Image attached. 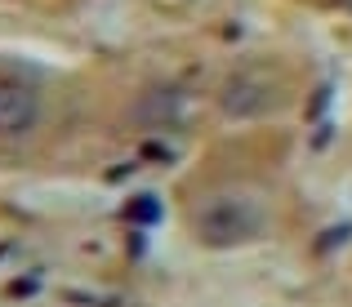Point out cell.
I'll return each instance as SVG.
<instances>
[{
    "label": "cell",
    "instance_id": "obj_1",
    "mask_svg": "<svg viewBox=\"0 0 352 307\" xmlns=\"http://www.w3.org/2000/svg\"><path fill=\"white\" fill-rule=\"evenodd\" d=\"M258 227H263V218H258L254 205L245 201H210L206 209L197 214V236L206 240V245L214 249H232V245H245V240L258 236Z\"/></svg>",
    "mask_w": 352,
    "mask_h": 307
},
{
    "label": "cell",
    "instance_id": "obj_2",
    "mask_svg": "<svg viewBox=\"0 0 352 307\" xmlns=\"http://www.w3.org/2000/svg\"><path fill=\"white\" fill-rule=\"evenodd\" d=\"M41 120V98L23 80H0V134H27Z\"/></svg>",
    "mask_w": 352,
    "mask_h": 307
},
{
    "label": "cell",
    "instance_id": "obj_3",
    "mask_svg": "<svg viewBox=\"0 0 352 307\" xmlns=\"http://www.w3.org/2000/svg\"><path fill=\"white\" fill-rule=\"evenodd\" d=\"M272 98H276L272 85H263L258 76H232L223 85V111H228V116H236V120L267 111V107H272Z\"/></svg>",
    "mask_w": 352,
    "mask_h": 307
},
{
    "label": "cell",
    "instance_id": "obj_4",
    "mask_svg": "<svg viewBox=\"0 0 352 307\" xmlns=\"http://www.w3.org/2000/svg\"><path fill=\"white\" fill-rule=\"evenodd\" d=\"M138 120H143V125H179L183 120V94L174 85L152 89V94L138 102Z\"/></svg>",
    "mask_w": 352,
    "mask_h": 307
},
{
    "label": "cell",
    "instance_id": "obj_5",
    "mask_svg": "<svg viewBox=\"0 0 352 307\" xmlns=\"http://www.w3.org/2000/svg\"><path fill=\"white\" fill-rule=\"evenodd\" d=\"M125 218L138 227H152V223H161V205H156V196H134L125 205Z\"/></svg>",
    "mask_w": 352,
    "mask_h": 307
},
{
    "label": "cell",
    "instance_id": "obj_6",
    "mask_svg": "<svg viewBox=\"0 0 352 307\" xmlns=\"http://www.w3.org/2000/svg\"><path fill=\"white\" fill-rule=\"evenodd\" d=\"M352 236V223H339L335 231H326V236L317 240V249H335V245H344V240Z\"/></svg>",
    "mask_w": 352,
    "mask_h": 307
},
{
    "label": "cell",
    "instance_id": "obj_7",
    "mask_svg": "<svg viewBox=\"0 0 352 307\" xmlns=\"http://www.w3.org/2000/svg\"><path fill=\"white\" fill-rule=\"evenodd\" d=\"M36 285H41L36 276H23V281H14V285H9V299H23V294H32Z\"/></svg>",
    "mask_w": 352,
    "mask_h": 307
},
{
    "label": "cell",
    "instance_id": "obj_8",
    "mask_svg": "<svg viewBox=\"0 0 352 307\" xmlns=\"http://www.w3.org/2000/svg\"><path fill=\"white\" fill-rule=\"evenodd\" d=\"M143 156H147V161H174V156H170V147H161V143H143Z\"/></svg>",
    "mask_w": 352,
    "mask_h": 307
}]
</instances>
